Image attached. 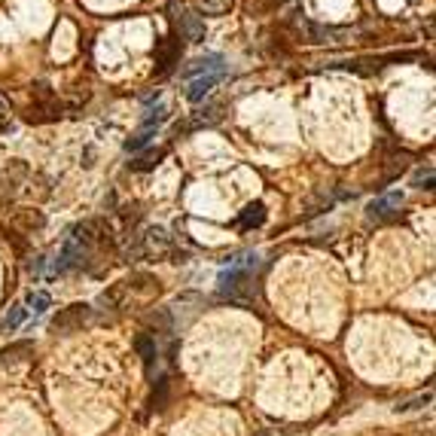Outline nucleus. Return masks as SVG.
<instances>
[{
    "instance_id": "obj_1",
    "label": "nucleus",
    "mask_w": 436,
    "mask_h": 436,
    "mask_svg": "<svg viewBox=\"0 0 436 436\" xmlns=\"http://www.w3.org/2000/svg\"><path fill=\"white\" fill-rule=\"evenodd\" d=\"M256 266H259V259L254 254H242V256L229 259V266L220 271V290L229 299H247L244 290H250V284H254Z\"/></svg>"
},
{
    "instance_id": "obj_2",
    "label": "nucleus",
    "mask_w": 436,
    "mask_h": 436,
    "mask_svg": "<svg viewBox=\"0 0 436 436\" xmlns=\"http://www.w3.org/2000/svg\"><path fill=\"white\" fill-rule=\"evenodd\" d=\"M58 101H56V95H52V89L49 85H37L34 89V107L28 110V123H34V125H40V123H56L58 119Z\"/></svg>"
},
{
    "instance_id": "obj_3",
    "label": "nucleus",
    "mask_w": 436,
    "mask_h": 436,
    "mask_svg": "<svg viewBox=\"0 0 436 436\" xmlns=\"http://www.w3.org/2000/svg\"><path fill=\"white\" fill-rule=\"evenodd\" d=\"M171 250V238L165 229H159V226H152L147 229L144 235H137V244L132 250V256H150V259H159V256H165Z\"/></svg>"
},
{
    "instance_id": "obj_4",
    "label": "nucleus",
    "mask_w": 436,
    "mask_h": 436,
    "mask_svg": "<svg viewBox=\"0 0 436 436\" xmlns=\"http://www.w3.org/2000/svg\"><path fill=\"white\" fill-rule=\"evenodd\" d=\"M89 318H92L89 305H71V308H64L61 314H56L52 330L56 333H76V330H83V323H89Z\"/></svg>"
},
{
    "instance_id": "obj_5",
    "label": "nucleus",
    "mask_w": 436,
    "mask_h": 436,
    "mask_svg": "<svg viewBox=\"0 0 436 436\" xmlns=\"http://www.w3.org/2000/svg\"><path fill=\"white\" fill-rule=\"evenodd\" d=\"M400 208H403V192H388L369 204V217L373 220H390V217H397Z\"/></svg>"
},
{
    "instance_id": "obj_6",
    "label": "nucleus",
    "mask_w": 436,
    "mask_h": 436,
    "mask_svg": "<svg viewBox=\"0 0 436 436\" xmlns=\"http://www.w3.org/2000/svg\"><path fill=\"white\" fill-rule=\"evenodd\" d=\"M177 25H180V37L187 43H202L204 40V21L199 13H192V9H183L177 16Z\"/></svg>"
},
{
    "instance_id": "obj_7",
    "label": "nucleus",
    "mask_w": 436,
    "mask_h": 436,
    "mask_svg": "<svg viewBox=\"0 0 436 436\" xmlns=\"http://www.w3.org/2000/svg\"><path fill=\"white\" fill-rule=\"evenodd\" d=\"M220 76L223 73H204V76H195V80L190 83V89H187V101L190 104H202L204 101V95H208L217 83H220Z\"/></svg>"
},
{
    "instance_id": "obj_8",
    "label": "nucleus",
    "mask_w": 436,
    "mask_h": 436,
    "mask_svg": "<svg viewBox=\"0 0 436 436\" xmlns=\"http://www.w3.org/2000/svg\"><path fill=\"white\" fill-rule=\"evenodd\" d=\"M204 73H223V56H204V58H195L187 71H183V76L187 80H195V76H204Z\"/></svg>"
},
{
    "instance_id": "obj_9",
    "label": "nucleus",
    "mask_w": 436,
    "mask_h": 436,
    "mask_svg": "<svg viewBox=\"0 0 436 436\" xmlns=\"http://www.w3.org/2000/svg\"><path fill=\"white\" fill-rule=\"evenodd\" d=\"M177 56H180V46H177V40H162L159 46H156V61H159V76H165L174 64H177Z\"/></svg>"
},
{
    "instance_id": "obj_10",
    "label": "nucleus",
    "mask_w": 436,
    "mask_h": 436,
    "mask_svg": "<svg viewBox=\"0 0 436 436\" xmlns=\"http://www.w3.org/2000/svg\"><path fill=\"white\" fill-rule=\"evenodd\" d=\"M266 223V204L263 202H250L247 208L242 211V217H238V226L242 229H256Z\"/></svg>"
},
{
    "instance_id": "obj_11",
    "label": "nucleus",
    "mask_w": 436,
    "mask_h": 436,
    "mask_svg": "<svg viewBox=\"0 0 436 436\" xmlns=\"http://www.w3.org/2000/svg\"><path fill=\"white\" fill-rule=\"evenodd\" d=\"M34 354V345L31 342H16V345H9L4 348V354H0V366H13V363H21L25 357Z\"/></svg>"
},
{
    "instance_id": "obj_12",
    "label": "nucleus",
    "mask_w": 436,
    "mask_h": 436,
    "mask_svg": "<svg viewBox=\"0 0 436 436\" xmlns=\"http://www.w3.org/2000/svg\"><path fill=\"white\" fill-rule=\"evenodd\" d=\"M13 223H16V226H21V229H25V232H34V229H40V226L46 223V220H43V214H40V211H31V208H25V211H16Z\"/></svg>"
},
{
    "instance_id": "obj_13",
    "label": "nucleus",
    "mask_w": 436,
    "mask_h": 436,
    "mask_svg": "<svg viewBox=\"0 0 436 436\" xmlns=\"http://www.w3.org/2000/svg\"><path fill=\"white\" fill-rule=\"evenodd\" d=\"M135 345H137L140 357H144V363H147V366H152V360H156V339H152L150 333H140Z\"/></svg>"
},
{
    "instance_id": "obj_14",
    "label": "nucleus",
    "mask_w": 436,
    "mask_h": 436,
    "mask_svg": "<svg viewBox=\"0 0 436 436\" xmlns=\"http://www.w3.org/2000/svg\"><path fill=\"white\" fill-rule=\"evenodd\" d=\"M162 159H165V150H150V152H144V156H140L137 162H132V168H135V171H152Z\"/></svg>"
},
{
    "instance_id": "obj_15",
    "label": "nucleus",
    "mask_w": 436,
    "mask_h": 436,
    "mask_svg": "<svg viewBox=\"0 0 436 436\" xmlns=\"http://www.w3.org/2000/svg\"><path fill=\"white\" fill-rule=\"evenodd\" d=\"M152 137H156V132H152V128H140V132H137L132 140H125V150H128V152H137V150H144V147L150 144Z\"/></svg>"
},
{
    "instance_id": "obj_16",
    "label": "nucleus",
    "mask_w": 436,
    "mask_h": 436,
    "mask_svg": "<svg viewBox=\"0 0 436 436\" xmlns=\"http://www.w3.org/2000/svg\"><path fill=\"white\" fill-rule=\"evenodd\" d=\"M28 305H31L28 311L40 314V311H46V305H49V296H46V293H31V296H28Z\"/></svg>"
},
{
    "instance_id": "obj_17",
    "label": "nucleus",
    "mask_w": 436,
    "mask_h": 436,
    "mask_svg": "<svg viewBox=\"0 0 436 436\" xmlns=\"http://www.w3.org/2000/svg\"><path fill=\"white\" fill-rule=\"evenodd\" d=\"M21 318H25V305H16L13 314H6V330H16V326L21 323Z\"/></svg>"
},
{
    "instance_id": "obj_18",
    "label": "nucleus",
    "mask_w": 436,
    "mask_h": 436,
    "mask_svg": "<svg viewBox=\"0 0 436 436\" xmlns=\"http://www.w3.org/2000/svg\"><path fill=\"white\" fill-rule=\"evenodd\" d=\"M430 183H433V171H430V168L415 174V187H421V190H430Z\"/></svg>"
},
{
    "instance_id": "obj_19",
    "label": "nucleus",
    "mask_w": 436,
    "mask_h": 436,
    "mask_svg": "<svg viewBox=\"0 0 436 436\" xmlns=\"http://www.w3.org/2000/svg\"><path fill=\"white\" fill-rule=\"evenodd\" d=\"M9 125V110H6V104L0 101V128H6Z\"/></svg>"
},
{
    "instance_id": "obj_20",
    "label": "nucleus",
    "mask_w": 436,
    "mask_h": 436,
    "mask_svg": "<svg viewBox=\"0 0 436 436\" xmlns=\"http://www.w3.org/2000/svg\"><path fill=\"white\" fill-rule=\"evenodd\" d=\"M256 436H271V433H269V430H259V433H256Z\"/></svg>"
}]
</instances>
